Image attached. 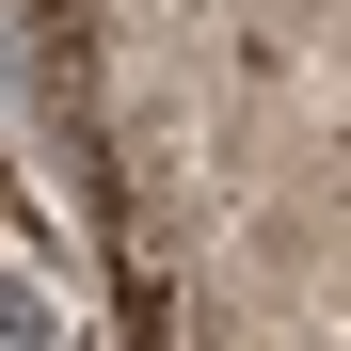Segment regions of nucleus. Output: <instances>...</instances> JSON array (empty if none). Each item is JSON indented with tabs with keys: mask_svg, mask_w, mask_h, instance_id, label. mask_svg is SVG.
I'll return each mask as SVG.
<instances>
[{
	"mask_svg": "<svg viewBox=\"0 0 351 351\" xmlns=\"http://www.w3.org/2000/svg\"><path fill=\"white\" fill-rule=\"evenodd\" d=\"M0 351H64V319H48V304H32L16 271H0Z\"/></svg>",
	"mask_w": 351,
	"mask_h": 351,
	"instance_id": "f257e3e1",
	"label": "nucleus"
}]
</instances>
